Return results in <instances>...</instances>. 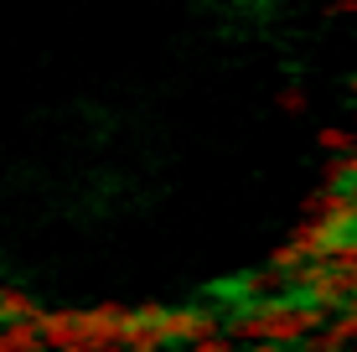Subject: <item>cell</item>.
Masks as SVG:
<instances>
[{
	"instance_id": "cell-12",
	"label": "cell",
	"mask_w": 357,
	"mask_h": 352,
	"mask_svg": "<svg viewBox=\"0 0 357 352\" xmlns=\"http://www.w3.org/2000/svg\"><path fill=\"white\" fill-rule=\"evenodd\" d=\"M352 135H357V114H352Z\"/></svg>"
},
{
	"instance_id": "cell-2",
	"label": "cell",
	"mask_w": 357,
	"mask_h": 352,
	"mask_svg": "<svg viewBox=\"0 0 357 352\" xmlns=\"http://www.w3.org/2000/svg\"><path fill=\"white\" fill-rule=\"evenodd\" d=\"M337 238H347V234H337L331 223H316V217H301V228L285 238V249H290L301 264H321L326 254L337 249Z\"/></svg>"
},
{
	"instance_id": "cell-6",
	"label": "cell",
	"mask_w": 357,
	"mask_h": 352,
	"mask_svg": "<svg viewBox=\"0 0 357 352\" xmlns=\"http://www.w3.org/2000/svg\"><path fill=\"white\" fill-rule=\"evenodd\" d=\"M357 171H352V161L347 155H331V161L321 166V187H352Z\"/></svg>"
},
{
	"instance_id": "cell-11",
	"label": "cell",
	"mask_w": 357,
	"mask_h": 352,
	"mask_svg": "<svg viewBox=\"0 0 357 352\" xmlns=\"http://www.w3.org/2000/svg\"><path fill=\"white\" fill-rule=\"evenodd\" d=\"M347 197H352V202H357V181H352V187H347Z\"/></svg>"
},
{
	"instance_id": "cell-1",
	"label": "cell",
	"mask_w": 357,
	"mask_h": 352,
	"mask_svg": "<svg viewBox=\"0 0 357 352\" xmlns=\"http://www.w3.org/2000/svg\"><path fill=\"white\" fill-rule=\"evenodd\" d=\"M301 217L331 223L337 234H357V202L347 197V187H316L301 197Z\"/></svg>"
},
{
	"instance_id": "cell-9",
	"label": "cell",
	"mask_w": 357,
	"mask_h": 352,
	"mask_svg": "<svg viewBox=\"0 0 357 352\" xmlns=\"http://www.w3.org/2000/svg\"><path fill=\"white\" fill-rule=\"evenodd\" d=\"M249 352H285V347H275V342H249Z\"/></svg>"
},
{
	"instance_id": "cell-7",
	"label": "cell",
	"mask_w": 357,
	"mask_h": 352,
	"mask_svg": "<svg viewBox=\"0 0 357 352\" xmlns=\"http://www.w3.org/2000/svg\"><path fill=\"white\" fill-rule=\"evenodd\" d=\"M187 352H233V342H228V332H207L197 342H187Z\"/></svg>"
},
{
	"instance_id": "cell-10",
	"label": "cell",
	"mask_w": 357,
	"mask_h": 352,
	"mask_svg": "<svg viewBox=\"0 0 357 352\" xmlns=\"http://www.w3.org/2000/svg\"><path fill=\"white\" fill-rule=\"evenodd\" d=\"M347 93H352V99H357V78H352V83H347Z\"/></svg>"
},
{
	"instance_id": "cell-3",
	"label": "cell",
	"mask_w": 357,
	"mask_h": 352,
	"mask_svg": "<svg viewBox=\"0 0 357 352\" xmlns=\"http://www.w3.org/2000/svg\"><path fill=\"white\" fill-rule=\"evenodd\" d=\"M42 311L47 306L31 296L26 285H0V326H6V321H36Z\"/></svg>"
},
{
	"instance_id": "cell-4",
	"label": "cell",
	"mask_w": 357,
	"mask_h": 352,
	"mask_svg": "<svg viewBox=\"0 0 357 352\" xmlns=\"http://www.w3.org/2000/svg\"><path fill=\"white\" fill-rule=\"evenodd\" d=\"M0 352H47L36 321H6L0 326Z\"/></svg>"
},
{
	"instance_id": "cell-8",
	"label": "cell",
	"mask_w": 357,
	"mask_h": 352,
	"mask_svg": "<svg viewBox=\"0 0 357 352\" xmlns=\"http://www.w3.org/2000/svg\"><path fill=\"white\" fill-rule=\"evenodd\" d=\"M280 109H285V114H305V93L301 89H280Z\"/></svg>"
},
{
	"instance_id": "cell-5",
	"label": "cell",
	"mask_w": 357,
	"mask_h": 352,
	"mask_svg": "<svg viewBox=\"0 0 357 352\" xmlns=\"http://www.w3.org/2000/svg\"><path fill=\"white\" fill-rule=\"evenodd\" d=\"M316 145H321L326 155H347L352 151V130L347 125H321L316 130Z\"/></svg>"
},
{
	"instance_id": "cell-13",
	"label": "cell",
	"mask_w": 357,
	"mask_h": 352,
	"mask_svg": "<svg viewBox=\"0 0 357 352\" xmlns=\"http://www.w3.org/2000/svg\"><path fill=\"white\" fill-rule=\"evenodd\" d=\"M347 352H357V342H352V347H347Z\"/></svg>"
}]
</instances>
